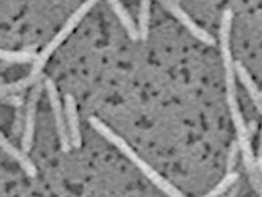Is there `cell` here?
I'll use <instances>...</instances> for the list:
<instances>
[{
	"label": "cell",
	"instance_id": "6da1fadb",
	"mask_svg": "<svg viewBox=\"0 0 262 197\" xmlns=\"http://www.w3.org/2000/svg\"><path fill=\"white\" fill-rule=\"evenodd\" d=\"M231 25H232V11L225 10L221 16L220 25V48L221 57H223V65L225 70V86H227V102H228L231 116H232L233 125L237 133V144L241 148L243 162L245 164L250 166L255 162L251 143H250V133L247 130L243 115H242L241 107L237 103L236 94V82H235V62L231 53V44H229V37H231Z\"/></svg>",
	"mask_w": 262,
	"mask_h": 197
},
{
	"label": "cell",
	"instance_id": "7a4b0ae2",
	"mask_svg": "<svg viewBox=\"0 0 262 197\" xmlns=\"http://www.w3.org/2000/svg\"><path fill=\"white\" fill-rule=\"evenodd\" d=\"M89 122L94 130L98 131L104 139H106L110 143L114 144L115 147H118L119 149H120V151H122L123 153H124V155H126L127 157H128V159H130L131 162H133V163H134L135 166H137V167H138L139 170H141V171H142L143 174L156 185V186H157V188L161 189L165 194H168L169 197H184L183 193L180 192V190H178V189H176L172 184H169L167 180H164L163 176L160 175L155 168H151L145 160L141 159V157L131 149L130 145H128L124 140L120 139L115 131L111 130L110 127L105 126L100 119L90 118Z\"/></svg>",
	"mask_w": 262,
	"mask_h": 197
},
{
	"label": "cell",
	"instance_id": "3957f363",
	"mask_svg": "<svg viewBox=\"0 0 262 197\" xmlns=\"http://www.w3.org/2000/svg\"><path fill=\"white\" fill-rule=\"evenodd\" d=\"M96 3H97V0H88L85 4H82L81 7L78 8L77 11H75V14H74V15L67 21V24L63 26V29H61L60 32L57 33L56 36L53 37L52 40H51V43H49V44L47 45L42 51H41L40 55H37V59L33 62V69L32 71H30L32 75H41V70H42L44 65L49 59V56H51V55L55 52V49H56L57 47H59V45L66 40V38H67V36H69L70 33L73 32L74 29H75V26L79 24V21H81L82 18L89 12L90 8L93 7Z\"/></svg>",
	"mask_w": 262,
	"mask_h": 197
},
{
	"label": "cell",
	"instance_id": "277c9868",
	"mask_svg": "<svg viewBox=\"0 0 262 197\" xmlns=\"http://www.w3.org/2000/svg\"><path fill=\"white\" fill-rule=\"evenodd\" d=\"M44 88L47 89L48 93L49 103L52 107L53 116H55V123H56L57 135H59V141H60V147L64 152H69L71 149V143H70L69 135V127H67V121H66V112L64 107L61 104L60 94L57 92V88L52 80L47 78L44 82Z\"/></svg>",
	"mask_w": 262,
	"mask_h": 197
},
{
	"label": "cell",
	"instance_id": "5b68a950",
	"mask_svg": "<svg viewBox=\"0 0 262 197\" xmlns=\"http://www.w3.org/2000/svg\"><path fill=\"white\" fill-rule=\"evenodd\" d=\"M44 85L40 81L37 82L34 88L30 92L29 102L26 104L25 110V126L22 131V151L28 153L33 147V140H34V129H36V114H37V104L38 98L41 96Z\"/></svg>",
	"mask_w": 262,
	"mask_h": 197
},
{
	"label": "cell",
	"instance_id": "8992f818",
	"mask_svg": "<svg viewBox=\"0 0 262 197\" xmlns=\"http://www.w3.org/2000/svg\"><path fill=\"white\" fill-rule=\"evenodd\" d=\"M161 3L164 4V7L167 8L172 15H175L176 18H178V19L191 32L192 36L196 37V38L200 41H202L204 44H214V38H213L206 30L200 28V26L186 14V11H183V10L178 6V3H176L175 0H161Z\"/></svg>",
	"mask_w": 262,
	"mask_h": 197
},
{
	"label": "cell",
	"instance_id": "52a82bcc",
	"mask_svg": "<svg viewBox=\"0 0 262 197\" xmlns=\"http://www.w3.org/2000/svg\"><path fill=\"white\" fill-rule=\"evenodd\" d=\"M64 112L67 127H69V135L71 147L79 148L82 143L81 131H79V121H78V111L75 98L71 94L64 96Z\"/></svg>",
	"mask_w": 262,
	"mask_h": 197
},
{
	"label": "cell",
	"instance_id": "ba28073f",
	"mask_svg": "<svg viewBox=\"0 0 262 197\" xmlns=\"http://www.w3.org/2000/svg\"><path fill=\"white\" fill-rule=\"evenodd\" d=\"M0 148L3 149L8 156H11L12 159L18 162L20 167L24 168V171L28 174L29 176H36L37 175V168L33 164V162L28 157V155L24 151H19L18 148L14 147L6 135L0 131Z\"/></svg>",
	"mask_w": 262,
	"mask_h": 197
},
{
	"label": "cell",
	"instance_id": "9c48e42d",
	"mask_svg": "<svg viewBox=\"0 0 262 197\" xmlns=\"http://www.w3.org/2000/svg\"><path fill=\"white\" fill-rule=\"evenodd\" d=\"M235 71H236V75L239 77L246 90H247L250 98L253 100L254 106L258 110V112L262 114V93L259 92L257 85H255V82L253 81V78L249 74V71L246 70V67L242 65L241 62H235Z\"/></svg>",
	"mask_w": 262,
	"mask_h": 197
},
{
	"label": "cell",
	"instance_id": "30bf717a",
	"mask_svg": "<svg viewBox=\"0 0 262 197\" xmlns=\"http://www.w3.org/2000/svg\"><path fill=\"white\" fill-rule=\"evenodd\" d=\"M108 3L112 7L114 12L118 15L119 21L122 22L123 28L126 29V32L128 33V36L133 38V40H137L139 38V30L137 29V25H135L134 19L131 18L130 12L127 11L126 7L120 3V0H108Z\"/></svg>",
	"mask_w": 262,
	"mask_h": 197
},
{
	"label": "cell",
	"instance_id": "8fae6325",
	"mask_svg": "<svg viewBox=\"0 0 262 197\" xmlns=\"http://www.w3.org/2000/svg\"><path fill=\"white\" fill-rule=\"evenodd\" d=\"M40 80H41V75H32V74H29L28 77L22 78V80H19V81L0 85V98L18 93V92L26 89V88H29V86L36 85L37 82L40 81Z\"/></svg>",
	"mask_w": 262,
	"mask_h": 197
},
{
	"label": "cell",
	"instance_id": "7c38bea8",
	"mask_svg": "<svg viewBox=\"0 0 262 197\" xmlns=\"http://www.w3.org/2000/svg\"><path fill=\"white\" fill-rule=\"evenodd\" d=\"M37 59V55L30 51H7L0 49V61L10 63H30Z\"/></svg>",
	"mask_w": 262,
	"mask_h": 197
},
{
	"label": "cell",
	"instance_id": "4fadbf2b",
	"mask_svg": "<svg viewBox=\"0 0 262 197\" xmlns=\"http://www.w3.org/2000/svg\"><path fill=\"white\" fill-rule=\"evenodd\" d=\"M149 21H150V3L149 0H141L139 6V38L146 40L149 34Z\"/></svg>",
	"mask_w": 262,
	"mask_h": 197
},
{
	"label": "cell",
	"instance_id": "5bb4252c",
	"mask_svg": "<svg viewBox=\"0 0 262 197\" xmlns=\"http://www.w3.org/2000/svg\"><path fill=\"white\" fill-rule=\"evenodd\" d=\"M237 176H239V175H237V172H235V171L228 172V174H227V175H225L224 178H223V180H221L220 182H219V184H217L216 186L212 189V190H210V192L206 193L204 197H219V196H221V194H223V193H224L227 189L231 188V186H232V185L236 182Z\"/></svg>",
	"mask_w": 262,
	"mask_h": 197
},
{
	"label": "cell",
	"instance_id": "9a60e30c",
	"mask_svg": "<svg viewBox=\"0 0 262 197\" xmlns=\"http://www.w3.org/2000/svg\"><path fill=\"white\" fill-rule=\"evenodd\" d=\"M239 144L237 143H232L231 148H229V152H228V162H227V170L228 172L233 171V168L236 166V162H237V155H239Z\"/></svg>",
	"mask_w": 262,
	"mask_h": 197
},
{
	"label": "cell",
	"instance_id": "2e32d148",
	"mask_svg": "<svg viewBox=\"0 0 262 197\" xmlns=\"http://www.w3.org/2000/svg\"><path fill=\"white\" fill-rule=\"evenodd\" d=\"M25 126V112L22 111V107H18L15 112V121H14V126H12V131L14 134L18 135L24 131Z\"/></svg>",
	"mask_w": 262,
	"mask_h": 197
},
{
	"label": "cell",
	"instance_id": "e0dca14e",
	"mask_svg": "<svg viewBox=\"0 0 262 197\" xmlns=\"http://www.w3.org/2000/svg\"><path fill=\"white\" fill-rule=\"evenodd\" d=\"M257 167L259 171H262V131H261V141H259V149H258Z\"/></svg>",
	"mask_w": 262,
	"mask_h": 197
},
{
	"label": "cell",
	"instance_id": "ac0fdd59",
	"mask_svg": "<svg viewBox=\"0 0 262 197\" xmlns=\"http://www.w3.org/2000/svg\"><path fill=\"white\" fill-rule=\"evenodd\" d=\"M261 197H262V186H261Z\"/></svg>",
	"mask_w": 262,
	"mask_h": 197
},
{
	"label": "cell",
	"instance_id": "d6986e66",
	"mask_svg": "<svg viewBox=\"0 0 262 197\" xmlns=\"http://www.w3.org/2000/svg\"><path fill=\"white\" fill-rule=\"evenodd\" d=\"M175 2H178V0H175Z\"/></svg>",
	"mask_w": 262,
	"mask_h": 197
},
{
	"label": "cell",
	"instance_id": "ffe728a7",
	"mask_svg": "<svg viewBox=\"0 0 262 197\" xmlns=\"http://www.w3.org/2000/svg\"><path fill=\"white\" fill-rule=\"evenodd\" d=\"M261 93H262V92H261Z\"/></svg>",
	"mask_w": 262,
	"mask_h": 197
}]
</instances>
